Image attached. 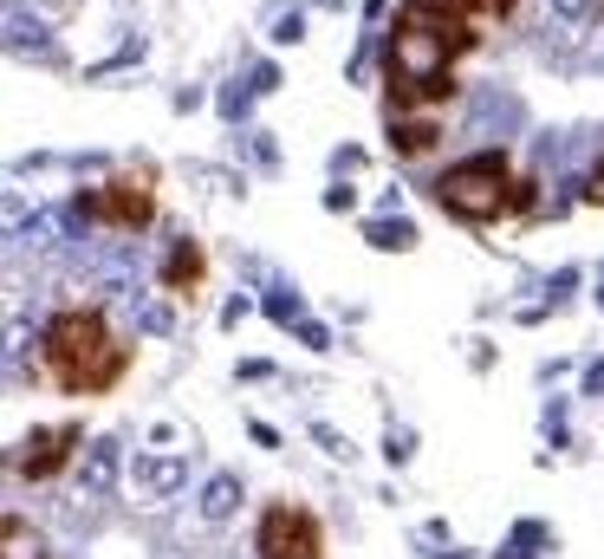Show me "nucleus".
Returning a JSON list of instances; mask_svg holds the SVG:
<instances>
[{
  "label": "nucleus",
  "mask_w": 604,
  "mask_h": 559,
  "mask_svg": "<svg viewBox=\"0 0 604 559\" xmlns=\"http://www.w3.org/2000/svg\"><path fill=\"white\" fill-rule=\"evenodd\" d=\"M234 501H241V482H234V475H215L208 494H201V514H208V520H228V514H234Z\"/></svg>",
  "instance_id": "11"
},
{
  "label": "nucleus",
  "mask_w": 604,
  "mask_h": 559,
  "mask_svg": "<svg viewBox=\"0 0 604 559\" xmlns=\"http://www.w3.org/2000/svg\"><path fill=\"white\" fill-rule=\"evenodd\" d=\"M585 202H598V209H604V163L592 169V183H585Z\"/></svg>",
  "instance_id": "15"
},
{
  "label": "nucleus",
  "mask_w": 604,
  "mask_h": 559,
  "mask_svg": "<svg viewBox=\"0 0 604 559\" xmlns=\"http://www.w3.org/2000/svg\"><path fill=\"white\" fill-rule=\"evenodd\" d=\"M449 7H455L462 20H474L481 33H487V26H501V20H507V13H514L520 0H449Z\"/></svg>",
  "instance_id": "10"
},
{
  "label": "nucleus",
  "mask_w": 604,
  "mask_h": 559,
  "mask_svg": "<svg viewBox=\"0 0 604 559\" xmlns=\"http://www.w3.org/2000/svg\"><path fill=\"white\" fill-rule=\"evenodd\" d=\"M201 274H208V254H201V241H176V248H169V261H163V293H176V299H196Z\"/></svg>",
  "instance_id": "7"
},
{
  "label": "nucleus",
  "mask_w": 604,
  "mask_h": 559,
  "mask_svg": "<svg viewBox=\"0 0 604 559\" xmlns=\"http://www.w3.org/2000/svg\"><path fill=\"white\" fill-rule=\"evenodd\" d=\"M481 46V26L449 0H403L384 33V98L391 118H429L455 98V66Z\"/></svg>",
  "instance_id": "1"
},
{
  "label": "nucleus",
  "mask_w": 604,
  "mask_h": 559,
  "mask_svg": "<svg viewBox=\"0 0 604 559\" xmlns=\"http://www.w3.org/2000/svg\"><path fill=\"white\" fill-rule=\"evenodd\" d=\"M254 553L261 559H319L326 553V534H319V520H312L299 501H273L267 514H261Z\"/></svg>",
  "instance_id": "5"
},
{
  "label": "nucleus",
  "mask_w": 604,
  "mask_h": 559,
  "mask_svg": "<svg viewBox=\"0 0 604 559\" xmlns=\"http://www.w3.org/2000/svg\"><path fill=\"white\" fill-rule=\"evenodd\" d=\"M377 248H409V228H377Z\"/></svg>",
  "instance_id": "14"
},
{
  "label": "nucleus",
  "mask_w": 604,
  "mask_h": 559,
  "mask_svg": "<svg viewBox=\"0 0 604 559\" xmlns=\"http://www.w3.org/2000/svg\"><path fill=\"white\" fill-rule=\"evenodd\" d=\"M78 442H85V423H40V429L20 442V475H26V482L66 475L72 456H78Z\"/></svg>",
  "instance_id": "6"
},
{
  "label": "nucleus",
  "mask_w": 604,
  "mask_h": 559,
  "mask_svg": "<svg viewBox=\"0 0 604 559\" xmlns=\"http://www.w3.org/2000/svg\"><path fill=\"white\" fill-rule=\"evenodd\" d=\"M7 559H46V547H40V534L20 520V514H7Z\"/></svg>",
  "instance_id": "12"
},
{
  "label": "nucleus",
  "mask_w": 604,
  "mask_h": 559,
  "mask_svg": "<svg viewBox=\"0 0 604 559\" xmlns=\"http://www.w3.org/2000/svg\"><path fill=\"white\" fill-rule=\"evenodd\" d=\"M78 475H85V489L91 494H105L111 489V475H118V449H111V442H91V456H85Z\"/></svg>",
  "instance_id": "9"
},
{
  "label": "nucleus",
  "mask_w": 604,
  "mask_h": 559,
  "mask_svg": "<svg viewBox=\"0 0 604 559\" xmlns=\"http://www.w3.org/2000/svg\"><path fill=\"white\" fill-rule=\"evenodd\" d=\"M136 351L118 339V326L105 319V306H59L40 332V364L66 397H105L124 384Z\"/></svg>",
  "instance_id": "2"
},
{
  "label": "nucleus",
  "mask_w": 604,
  "mask_h": 559,
  "mask_svg": "<svg viewBox=\"0 0 604 559\" xmlns=\"http://www.w3.org/2000/svg\"><path fill=\"white\" fill-rule=\"evenodd\" d=\"M136 475H143V489H156V494H169L176 482H183V469H176V462H143Z\"/></svg>",
  "instance_id": "13"
},
{
  "label": "nucleus",
  "mask_w": 604,
  "mask_h": 559,
  "mask_svg": "<svg viewBox=\"0 0 604 559\" xmlns=\"http://www.w3.org/2000/svg\"><path fill=\"white\" fill-rule=\"evenodd\" d=\"M534 189H539V183L514 169V156H507V150H474V156L449 163V169L429 183L436 209L455 215V221H469V228H487V221H501V215L534 209Z\"/></svg>",
  "instance_id": "3"
},
{
  "label": "nucleus",
  "mask_w": 604,
  "mask_h": 559,
  "mask_svg": "<svg viewBox=\"0 0 604 559\" xmlns=\"http://www.w3.org/2000/svg\"><path fill=\"white\" fill-rule=\"evenodd\" d=\"M436 118H391V143H397V156H429L436 150Z\"/></svg>",
  "instance_id": "8"
},
{
  "label": "nucleus",
  "mask_w": 604,
  "mask_h": 559,
  "mask_svg": "<svg viewBox=\"0 0 604 559\" xmlns=\"http://www.w3.org/2000/svg\"><path fill=\"white\" fill-rule=\"evenodd\" d=\"M78 215L118 234H143L156 221V169H124L111 183H98L91 196H78Z\"/></svg>",
  "instance_id": "4"
}]
</instances>
